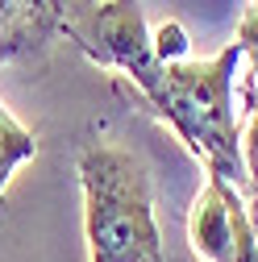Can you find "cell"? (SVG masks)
Returning <instances> with one entry per match:
<instances>
[{
    "mask_svg": "<svg viewBox=\"0 0 258 262\" xmlns=\"http://www.w3.org/2000/svg\"><path fill=\"white\" fill-rule=\"evenodd\" d=\"M242 67L238 38L212 58H179L163 62V79L142 100L146 113H154L171 134L204 162V171L233 183L242 195L250 191L246 158H242V129L233 113V75Z\"/></svg>",
    "mask_w": 258,
    "mask_h": 262,
    "instance_id": "obj_1",
    "label": "cell"
},
{
    "mask_svg": "<svg viewBox=\"0 0 258 262\" xmlns=\"http://www.w3.org/2000/svg\"><path fill=\"white\" fill-rule=\"evenodd\" d=\"M75 175L83 187L88 262H167L154 221L150 171L134 150L83 142L75 154Z\"/></svg>",
    "mask_w": 258,
    "mask_h": 262,
    "instance_id": "obj_2",
    "label": "cell"
},
{
    "mask_svg": "<svg viewBox=\"0 0 258 262\" xmlns=\"http://www.w3.org/2000/svg\"><path fill=\"white\" fill-rule=\"evenodd\" d=\"M62 34L96 67L121 71L138 88V100H146L163 79V58L154 54L142 0H71Z\"/></svg>",
    "mask_w": 258,
    "mask_h": 262,
    "instance_id": "obj_3",
    "label": "cell"
},
{
    "mask_svg": "<svg viewBox=\"0 0 258 262\" xmlns=\"http://www.w3.org/2000/svg\"><path fill=\"white\" fill-rule=\"evenodd\" d=\"M71 0H0V62H38L62 38Z\"/></svg>",
    "mask_w": 258,
    "mask_h": 262,
    "instance_id": "obj_4",
    "label": "cell"
},
{
    "mask_svg": "<svg viewBox=\"0 0 258 262\" xmlns=\"http://www.w3.org/2000/svg\"><path fill=\"white\" fill-rule=\"evenodd\" d=\"M238 200H242V191L233 183L204 175V187L191 200V212H187L191 250L204 262H229L233 258V204Z\"/></svg>",
    "mask_w": 258,
    "mask_h": 262,
    "instance_id": "obj_5",
    "label": "cell"
},
{
    "mask_svg": "<svg viewBox=\"0 0 258 262\" xmlns=\"http://www.w3.org/2000/svg\"><path fill=\"white\" fill-rule=\"evenodd\" d=\"M238 46H242V104H246V134H242V158H246V175H250V191L258 204V0L250 5V13L238 25Z\"/></svg>",
    "mask_w": 258,
    "mask_h": 262,
    "instance_id": "obj_6",
    "label": "cell"
},
{
    "mask_svg": "<svg viewBox=\"0 0 258 262\" xmlns=\"http://www.w3.org/2000/svg\"><path fill=\"white\" fill-rule=\"evenodd\" d=\"M34 154H38L34 134H29V129L5 108V100H0V221H5V191H9L13 171L21 162H29Z\"/></svg>",
    "mask_w": 258,
    "mask_h": 262,
    "instance_id": "obj_7",
    "label": "cell"
},
{
    "mask_svg": "<svg viewBox=\"0 0 258 262\" xmlns=\"http://www.w3.org/2000/svg\"><path fill=\"white\" fill-rule=\"evenodd\" d=\"M229 262H258V225L246 195L233 204V258Z\"/></svg>",
    "mask_w": 258,
    "mask_h": 262,
    "instance_id": "obj_8",
    "label": "cell"
},
{
    "mask_svg": "<svg viewBox=\"0 0 258 262\" xmlns=\"http://www.w3.org/2000/svg\"><path fill=\"white\" fill-rule=\"evenodd\" d=\"M150 38H154V54L163 58V62H179V58H187V29H183L179 21H163Z\"/></svg>",
    "mask_w": 258,
    "mask_h": 262,
    "instance_id": "obj_9",
    "label": "cell"
}]
</instances>
